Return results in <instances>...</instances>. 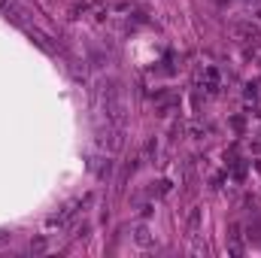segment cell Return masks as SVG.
I'll list each match as a JSON object with an SVG mask.
<instances>
[{
    "label": "cell",
    "instance_id": "6da1fadb",
    "mask_svg": "<svg viewBox=\"0 0 261 258\" xmlns=\"http://www.w3.org/2000/svg\"><path fill=\"white\" fill-rule=\"evenodd\" d=\"M231 33L240 40V43H258L261 40V27L252 21H234L231 24Z\"/></svg>",
    "mask_w": 261,
    "mask_h": 258
},
{
    "label": "cell",
    "instance_id": "7a4b0ae2",
    "mask_svg": "<svg viewBox=\"0 0 261 258\" xmlns=\"http://www.w3.org/2000/svg\"><path fill=\"white\" fill-rule=\"evenodd\" d=\"M73 213H76V207H64L61 213H55V216H49V219H46V228H61Z\"/></svg>",
    "mask_w": 261,
    "mask_h": 258
},
{
    "label": "cell",
    "instance_id": "3957f363",
    "mask_svg": "<svg viewBox=\"0 0 261 258\" xmlns=\"http://www.w3.org/2000/svg\"><path fill=\"white\" fill-rule=\"evenodd\" d=\"M134 240H137L140 246H155V237L149 234V228H146V225H140V228L134 231Z\"/></svg>",
    "mask_w": 261,
    "mask_h": 258
},
{
    "label": "cell",
    "instance_id": "277c9868",
    "mask_svg": "<svg viewBox=\"0 0 261 258\" xmlns=\"http://www.w3.org/2000/svg\"><path fill=\"white\" fill-rule=\"evenodd\" d=\"M198 219H201V213H198V210H192V216H189V231H192V234L198 231Z\"/></svg>",
    "mask_w": 261,
    "mask_h": 258
},
{
    "label": "cell",
    "instance_id": "5b68a950",
    "mask_svg": "<svg viewBox=\"0 0 261 258\" xmlns=\"http://www.w3.org/2000/svg\"><path fill=\"white\" fill-rule=\"evenodd\" d=\"M155 152H158V143H155V140H149V143H146V155H149V158H152V155H155Z\"/></svg>",
    "mask_w": 261,
    "mask_h": 258
},
{
    "label": "cell",
    "instance_id": "8992f818",
    "mask_svg": "<svg viewBox=\"0 0 261 258\" xmlns=\"http://www.w3.org/2000/svg\"><path fill=\"white\" fill-rule=\"evenodd\" d=\"M9 6H12V0H0V12H6Z\"/></svg>",
    "mask_w": 261,
    "mask_h": 258
}]
</instances>
